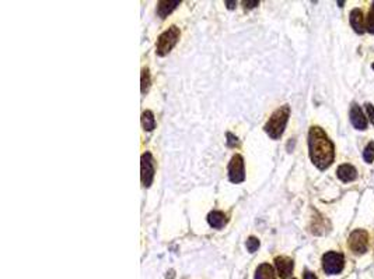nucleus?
I'll use <instances>...</instances> for the list:
<instances>
[{
	"label": "nucleus",
	"instance_id": "9d476101",
	"mask_svg": "<svg viewBox=\"0 0 374 279\" xmlns=\"http://www.w3.org/2000/svg\"><path fill=\"white\" fill-rule=\"evenodd\" d=\"M336 175H338V177H339L342 181L348 183V181H352L358 177V170L355 169V166H352V165L345 164L341 165V166L338 168Z\"/></svg>",
	"mask_w": 374,
	"mask_h": 279
},
{
	"label": "nucleus",
	"instance_id": "1a4fd4ad",
	"mask_svg": "<svg viewBox=\"0 0 374 279\" xmlns=\"http://www.w3.org/2000/svg\"><path fill=\"white\" fill-rule=\"evenodd\" d=\"M275 265H276V269H278V274H279L280 278H289L293 272V267H295V263L293 260L289 257H276L275 258Z\"/></svg>",
	"mask_w": 374,
	"mask_h": 279
},
{
	"label": "nucleus",
	"instance_id": "6ab92c4d",
	"mask_svg": "<svg viewBox=\"0 0 374 279\" xmlns=\"http://www.w3.org/2000/svg\"><path fill=\"white\" fill-rule=\"evenodd\" d=\"M258 247H259V240H258L257 237L251 236V237H250V239L247 240V249H248V252H250V253L257 252Z\"/></svg>",
	"mask_w": 374,
	"mask_h": 279
},
{
	"label": "nucleus",
	"instance_id": "f257e3e1",
	"mask_svg": "<svg viewBox=\"0 0 374 279\" xmlns=\"http://www.w3.org/2000/svg\"><path fill=\"white\" fill-rule=\"evenodd\" d=\"M308 149H310V158L318 169H327L334 162L335 158L334 144L321 127L314 126L310 129Z\"/></svg>",
	"mask_w": 374,
	"mask_h": 279
},
{
	"label": "nucleus",
	"instance_id": "a211bd4d",
	"mask_svg": "<svg viewBox=\"0 0 374 279\" xmlns=\"http://www.w3.org/2000/svg\"><path fill=\"white\" fill-rule=\"evenodd\" d=\"M366 28H367V31H369L370 34H374V3L371 5V7H370L369 17H367V25H366Z\"/></svg>",
	"mask_w": 374,
	"mask_h": 279
},
{
	"label": "nucleus",
	"instance_id": "5701e85b",
	"mask_svg": "<svg viewBox=\"0 0 374 279\" xmlns=\"http://www.w3.org/2000/svg\"><path fill=\"white\" fill-rule=\"evenodd\" d=\"M304 279H317V276H315L313 272H310V271H306V272H304Z\"/></svg>",
	"mask_w": 374,
	"mask_h": 279
},
{
	"label": "nucleus",
	"instance_id": "ddd939ff",
	"mask_svg": "<svg viewBox=\"0 0 374 279\" xmlns=\"http://www.w3.org/2000/svg\"><path fill=\"white\" fill-rule=\"evenodd\" d=\"M178 5H179L178 0H175V2H171V0H162V2H158V5H157V14L162 17V18H166V17H167Z\"/></svg>",
	"mask_w": 374,
	"mask_h": 279
},
{
	"label": "nucleus",
	"instance_id": "393cba45",
	"mask_svg": "<svg viewBox=\"0 0 374 279\" xmlns=\"http://www.w3.org/2000/svg\"><path fill=\"white\" fill-rule=\"evenodd\" d=\"M371 67H373V70H374V63H373V65H371Z\"/></svg>",
	"mask_w": 374,
	"mask_h": 279
},
{
	"label": "nucleus",
	"instance_id": "39448f33",
	"mask_svg": "<svg viewBox=\"0 0 374 279\" xmlns=\"http://www.w3.org/2000/svg\"><path fill=\"white\" fill-rule=\"evenodd\" d=\"M369 247V235L366 230L358 229L349 236V249L355 254H364Z\"/></svg>",
	"mask_w": 374,
	"mask_h": 279
},
{
	"label": "nucleus",
	"instance_id": "b1692460",
	"mask_svg": "<svg viewBox=\"0 0 374 279\" xmlns=\"http://www.w3.org/2000/svg\"><path fill=\"white\" fill-rule=\"evenodd\" d=\"M226 5H227L229 9H234V6L237 5V3H235V2H226Z\"/></svg>",
	"mask_w": 374,
	"mask_h": 279
},
{
	"label": "nucleus",
	"instance_id": "aec40b11",
	"mask_svg": "<svg viewBox=\"0 0 374 279\" xmlns=\"http://www.w3.org/2000/svg\"><path fill=\"white\" fill-rule=\"evenodd\" d=\"M237 144H238V138L235 137L234 134L227 133V145H229V147H234Z\"/></svg>",
	"mask_w": 374,
	"mask_h": 279
},
{
	"label": "nucleus",
	"instance_id": "2eb2a0df",
	"mask_svg": "<svg viewBox=\"0 0 374 279\" xmlns=\"http://www.w3.org/2000/svg\"><path fill=\"white\" fill-rule=\"evenodd\" d=\"M142 126L147 132H151L156 127V120H154V116H153L150 110L143 112V115H142Z\"/></svg>",
	"mask_w": 374,
	"mask_h": 279
},
{
	"label": "nucleus",
	"instance_id": "9b49d317",
	"mask_svg": "<svg viewBox=\"0 0 374 279\" xmlns=\"http://www.w3.org/2000/svg\"><path fill=\"white\" fill-rule=\"evenodd\" d=\"M351 25L358 34L364 33V24H363V13L360 9H353L351 13Z\"/></svg>",
	"mask_w": 374,
	"mask_h": 279
},
{
	"label": "nucleus",
	"instance_id": "20e7f679",
	"mask_svg": "<svg viewBox=\"0 0 374 279\" xmlns=\"http://www.w3.org/2000/svg\"><path fill=\"white\" fill-rule=\"evenodd\" d=\"M345 267V257L342 253L328 252L323 257V268L328 275H336L342 272Z\"/></svg>",
	"mask_w": 374,
	"mask_h": 279
},
{
	"label": "nucleus",
	"instance_id": "f8f14e48",
	"mask_svg": "<svg viewBox=\"0 0 374 279\" xmlns=\"http://www.w3.org/2000/svg\"><path fill=\"white\" fill-rule=\"evenodd\" d=\"M207 222L212 228L220 229V228H223L224 225L227 224V216L222 211H212L207 215Z\"/></svg>",
	"mask_w": 374,
	"mask_h": 279
},
{
	"label": "nucleus",
	"instance_id": "423d86ee",
	"mask_svg": "<svg viewBox=\"0 0 374 279\" xmlns=\"http://www.w3.org/2000/svg\"><path fill=\"white\" fill-rule=\"evenodd\" d=\"M229 179L233 183H241L246 179L244 172V159L241 155H234L229 164Z\"/></svg>",
	"mask_w": 374,
	"mask_h": 279
},
{
	"label": "nucleus",
	"instance_id": "dca6fc26",
	"mask_svg": "<svg viewBox=\"0 0 374 279\" xmlns=\"http://www.w3.org/2000/svg\"><path fill=\"white\" fill-rule=\"evenodd\" d=\"M363 159L364 162L367 164H371L374 161V142H369L363 151Z\"/></svg>",
	"mask_w": 374,
	"mask_h": 279
},
{
	"label": "nucleus",
	"instance_id": "412c9836",
	"mask_svg": "<svg viewBox=\"0 0 374 279\" xmlns=\"http://www.w3.org/2000/svg\"><path fill=\"white\" fill-rule=\"evenodd\" d=\"M366 110H367V115H369L371 125L374 126V106L371 104H366Z\"/></svg>",
	"mask_w": 374,
	"mask_h": 279
},
{
	"label": "nucleus",
	"instance_id": "7ed1b4c3",
	"mask_svg": "<svg viewBox=\"0 0 374 279\" xmlns=\"http://www.w3.org/2000/svg\"><path fill=\"white\" fill-rule=\"evenodd\" d=\"M179 39V29L177 27H170L157 39L156 53L158 56L167 55L170 50L173 49L175 44Z\"/></svg>",
	"mask_w": 374,
	"mask_h": 279
},
{
	"label": "nucleus",
	"instance_id": "4be33fe9",
	"mask_svg": "<svg viewBox=\"0 0 374 279\" xmlns=\"http://www.w3.org/2000/svg\"><path fill=\"white\" fill-rule=\"evenodd\" d=\"M244 5H246V9H254L255 6L259 5V2H244Z\"/></svg>",
	"mask_w": 374,
	"mask_h": 279
},
{
	"label": "nucleus",
	"instance_id": "0eeeda50",
	"mask_svg": "<svg viewBox=\"0 0 374 279\" xmlns=\"http://www.w3.org/2000/svg\"><path fill=\"white\" fill-rule=\"evenodd\" d=\"M153 157L150 152H146L142 155V184L145 187H149L154 177V164H153Z\"/></svg>",
	"mask_w": 374,
	"mask_h": 279
},
{
	"label": "nucleus",
	"instance_id": "6e6552de",
	"mask_svg": "<svg viewBox=\"0 0 374 279\" xmlns=\"http://www.w3.org/2000/svg\"><path fill=\"white\" fill-rule=\"evenodd\" d=\"M351 121L356 130H366L367 129V119L364 116L363 110L358 104H353L351 108Z\"/></svg>",
	"mask_w": 374,
	"mask_h": 279
},
{
	"label": "nucleus",
	"instance_id": "f03ea898",
	"mask_svg": "<svg viewBox=\"0 0 374 279\" xmlns=\"http://www.w3.org/2000/svg\"><path fill=\"white\" fill-rule=\"evenodd\" d=\"M289 115H290V108L285 105V106H280L279 109H276L272 113V116L269 117L268 123L265 125V132L268 133L269 137L278 140L280 136L285 132L286 123L289 120Z\"/></svg>",
	"mask_w": 374,
	"mask_h": 279
},
{
	"label": "nucleus",
	"instance_id": "4468645a",
	"mask_svg": "<svg viewBox=\"0 0 374 279\" xmlns=\"http://www.w3.org/2000/svg\"><path fill=\"white\" fill-rule=\"evenodd\" d=\"M255 279H275V271L272 265L261 264L255 271Z\"/></svg>",
	"mask_w": 374,
	"mask_h": 279
},
{
	"label": "nucleus",
	"instance_id": "f3484780",
	"mask_svg": "<svg viewBox=\"0 0 374 279\" xmlns=\"http://www.w3.org/2000/svg\"><path fill=\"white\" fill-rule=\"evenodd\" d=\"M150 87V73L147 69L142 70V92L145 94Z\"/></svg>",
	"mask_w": 374,
	"mask_h": 279
}]
</instances>
